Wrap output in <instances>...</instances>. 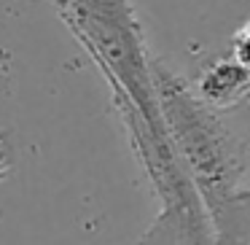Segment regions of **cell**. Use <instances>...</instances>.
I'll return each mask as SVG.
<instances>
[{"mask_svg":"<svg viewBox=\"0 0 250 245\" xmlns=\"http://www.w3.org/2000/svg\"><path fill=\"white\" fill-rule=\"evenodd\" d=\"M153 81L172 146L207 213L212 245H250V189L237 137L162 60H153Z\"/></svg>","mask_w":250,"mask_h":245,"instance_id":"1","label":"cell"},{"mask_svg":"<svg viewBox=\"0 0 250 245\" xmlns=\"http://www.w3.org/2000/svg\"><path fill=\"white\" fill-rule=\"evenodd\" d=\"M54 8L108 81L121 119L164 127L153 57L132 0H54Z\"/></svg>","mask_w":250,"mask_h":245,"instance_id":"2","label":"cell"},{"mask_svg":"<svg viewBox=\"0 0 250 245\" xmlns=\"http://www.w3.org/2000/svg\"><path fill=\"white\" fill-rule=\"evenodd\" d=\"M194 94L210 111H229L250 97V70L234 57H223L199 76Z\"/></svg>","mask_w":250,"mask_h":245,"instance_id":"3","label":"cell"},{"mask_svg":"<svg viewBox=\"0 0 250 245\" xmlns=\"http://www.w3.org/2000/svg\"><path fill=\"white\" fill-rule=\"evenodd\" d=\"M231 57L242 67H248V70H250V22L245 24V27H239L237 35H234V41H231Z\"/></svg>","mask_w":250,"mask_h":245,"instance_id":"4","label":"cell"}]
</instances>
